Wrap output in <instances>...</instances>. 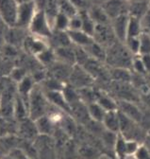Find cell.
I'll return each instance as SVG.
<instances>
[{
  "mask_svg": "<svg viewBox=\"0 0 150 159\" xmlns=\"http://www.w3.org/2000/svg\"><path fill=\"white\" fill-rule=\"evenodd\" d=\"M143 64L145 67V70L147 72L148 75H150V54H144V55H140Z\"/></svg>",
  "mask_w": 150,
  "mask_h": 159,
  "instance_id": "f5cc1de1",
  "label": "cell"
},
{
  "mask_svg": "<svg viewBox=\"0 0 150 159\" xmlns=\"http://www.w3.org/2000/svg\"><path fill=\"white\" fill-rule=\"evenodd\" d=\"M48 44L49 47L54 49L73 45L70 40L68 31H59V30H53L52 35L48 39Z\"/></svg>",
  "mask_w": 150,
  "mask_h": 159,
  "instance_id": "7402d4cb",
  "label": "cell"
},
{
  "mask_svg": "<svg viewBox=\"0 0 150 159\" xmlns=\"http://www.w3.org/2000/svg\"><path fill=\"white\" fill-rule=\"evenodd\" d=\"M81 20H82V30L85 31L86 33L90 34L91 36H92L93 32H95L96 24L95 23V21L92 19V17L90 16L88 10H83V11H79Z\"/></svg>",
  "mask_w": 150,
  "mask_h": 159,
  "instance_id": "836d02e7",
  "label": "cell"
},
{
  "mask_svg": "<svg viewBox=\"0 0 150 159\" xmlns=\"http://www.w3.org/2000/svg\"><path fill=\"white\" fill-rule=\"evenodd\" d=\"M129 20V13H122L115 18L110 20V26L112 30L114 32V35L119 42L124 43L126 42L127 37V26Z\"/></svg>",
  "mask_w": 150,
  "mask_h": 159,
  "instance_id": "7c38bea8",
  "label": "cell"
},
{
  "mask_svg": "<svg viewBox=\"0 0 150 159\" xmlns=\"http://www.w3.org/2000/svg\"><path fill=\"white\" fill-rule=\"evenodd\" d=\"M35 123L37 130L39 132V134L43 135H53L56 128H57L56 124L51 120L47 115H45L35 119Z\"/></svg>",
  "mask_w": 150,
  "mask_h": 159,
  "instance_id": "484cf974",
  "label": "cell"
},
{
  "mask_svg": "<svg viewBox=\"0 0 150 159\" xmlns=\"http://www.w3.org/2000/svg\"><path fill=\"white\" fill-rule=\"evenodd\" d=\"M103 156L102 152L88 143L79 144V152H78V159H100Z\"/></svg>",
  "mask_w": 150,
  "mask_h": 159,
  "instance_id": "83f0119b",
  "label": "cell"
},
{
  "mask_svg": "<svg viewBox=\"0 0 150 159\" xmlns=\"http://www.w3.org/2000/svg\"><path fill=\"white\" fill-rule=\"evenodd\" d=\"M69 22L70 17L65 15L62 12H59L56 16L54 23H53V30L59 31H68L69 30Z\"/></svg>",
  "mask_w": 150,
  "mask_h": 159,
  "instance_id": "f35d334b",
  "label": "cell"
},
{
  "mask_svg": "<svg viewBox=\"0 0 150 159\" xmlns=\"http://www.w3.org/2000/svg\"><path fill=\"white\" fill-rule=\"evenodd\" d=\"M118 112L120 116V134L127 140H136L141 144H144L148 133L140 125V123L134 121L120 111Z\"/></svg>",
  "mask_w": 150,
  "mask_h": 159,
  "instance_id": "3957f363",
  "label": "cell"
},
{
  "mask_svg": "<svg viewBox=\"0 0 150 159\" xmlns=\"http://www.w3.org/2000/svg\"><path fill=\"white\" fill-rule=\"evenodd\" d=\"M140 104L143 107L150 109V91L145 94H142L140 96Z\"/></svg>",
  "mask_w": 150,
  "mask_h": 159,
  "instance_id": "816d5d0a",
  "label": "cell"
},
{
  "mask_svg": "<svg viewBox=\"0 0 150 159\" xmlns=\"http://www.w3.org/2000/svg\"><path fill=\"white\" fill-rule=\"evenodd\" d=\"M101 6L103 7L110 20L122 13L128 12V10L126 9L125 4L122 0H106Z\"/></svg>",
  "mask_w": 150,
  "mask_h": 159,
  "instance_id": "ac0fdd59",
  "label": "cell"
},
{
  "mask_svg": "<svg viewBox=\"0 0 150 159\" xmlns=\"http://www.w3.org/2000/svg\"><path fill=\"white\" fill-rule=\"evenodd\" d=\"M74 66H70L67 64H64L60 61H56L52 66L46 68L48 76H51L55 79L59 80V81L67 84L69 77L71 75L72 69Z\"/></svg>",
  "mask_w": 150,
  "mask_h": 159,
  "instance_id": "5bb4252c",
  "label": "cell"
},
{
  "mask_svg": "<svg viewBox=\"0 0 150 159\" xmlns=\"http://www.w3.org/2000/svg\"><path fill=\"white\" fill-rule=\"evenodd\" d=\"M62 94H63L64 98H66V101L69 103V105L80 101L79 90L76 87H74L73 85L69 84H64V87L62 89Z\"/></svg>",
  "mask_w": 150,
  "mask_h": 159,
  "instance_id": "8d00e7d4",
  "label": "cell"
},
{
  "mask_svg": "<svg viewBox=\"0 0 150 159\" xmlns=\"http://www.w3.org/2000/svg\"><path fill=\"white\" fill-rule=\"evenodd\" d=\"M79 90V94L80 97V99L85 104H90L92 102H96V88L93 86L89 87H83Z\"/></svg>",
  "mask_w": 150,
  "mask_h": 159,
  "instance_id": "74e56055",
  "label": "cell"
},
{
  "mask_svg": "<svg viewBox=\"0 0 150 159\" xmlns=\"http://www.w3.org/2000/svg\"><path fill=\"white\" fill-rule=\"evenodd\" d=\"M133 157L135 159H150V152L144 144H142V146Z\"/></svg>",
  "mask_w": 150,
  "mask_h": 159,
  "instance_id": "681fc988",
  "label": "cell"
},
{
  "mask_svg": "<svg viewBox=\"0 0 150 159\" xmlns=\"http://www.w3.org/2000/svg\"><path fill=\"white\" fill-rule=\"evenodd\" d=\"M73 3V5L78 9V11H83V10H88L91 6L89 4L88 0H70Z\"/></svg>",
  "mask_w": 150,
  "mask_h": 159,
  "instance_id": "f907efd6",
  "label": "cell"
},
{
  "mask_svg": "<svg viewBox=\"0 0 150 159\" xmlns=\"http://www.w3.org/2000/svg\"><path fill=\"white\" fill-rule=\"evenodd\" d=\"M35 85H36V83L34 82V80L32 79L30 74H28L20 83L17 84V94L21 97V98L25 102L28 107L30 93L33 90Z\"/></svg>",
  "mask_w": 150,
  "mask_h": 159,
  "instance_id": "ffe728a7",
  "label": "cell"
},
{
  "mask_svg": "<svg viewBox=\"0 0 150 159\" xmlns=\"http://www.w3.org/2000/svg\"><path fill=\"white\" fill-rule=\"evenodd\" d=\"M134 55L124 43L116 41L107 48L106 65L109 67H122L131 70Z\"/></svg>",
  "mask_w": 150,
  "mask_h": 159,
  "instance_id": "6da1fadb",
  "label": "cell"
},
{
  "mask_svg": "<svg viewBox=\"0 0 150 159\" xmlns=\"http://www.w3.org/2000/svg\"><path fill=\"white\" fill-rule=\"evenodd\" d=\"M71 42L74 46L86 48L93 42V38L82 30H68Z\"/></svg>",
  "mask_w": 150,
  "mask_h": 159,
  "instance_id": "603a6c76",
  "label": "cell"
},
{
  "mask_svg": "<svg viewBox=\"0 0 150 159\" xmlns=\"http://www.w3.org/2000/svg\"><path fill=\"white\" fill-rule=\"evenodd\" d=\"M8 154H10L14 159H31L23 150H21L20 148H18V147L11 149L9 152Z\"/></svg>",
  "mask_w": 150,
  "mask_h": 159,
  "instance_id": "c3c4849f",
  "label": "cell"
},
{
  "mask_svg": "<svg viewBox=\"0 0 150 159\" xmlns=\"http://www.w3.org/2000/svg\"><path fill=\"white\" fill-rule=\"evenodd\" d=\"M88 12L96 25L110 24V19L101 5L91 4L90 8L88 9Z\"/></svg>",
  "mask_w": 150,
  "mask_h": 159,
  "instance_id": "4316f807",
  "label": "cell"
},
{
  "mask_svg": "<svg viewBox=\"0 0 150 159\" xmlns=\"http://www.w3.org/2000/svg\"><path fill=\"white\" fill-rule=\"evenodd\" d=\"M64 83L59 81V80L55 79L51 76H48L45 78V81H43L40 84V86L43 88L45 92H49V91H62L64 87Z\"/></svg>",
  "mask_w": 150,
  "mask_h": 159,
  "instance_id": "d6a6232c",
  "label": "cell"
},
{
  "mask_svg": "<svg viewBox=\"0 0 150 159\" xmlns=\"http://www.w3.org/2000/svg\"><path fill=\"white\" fill-rule=\"evenodd\" d=\"M67 84L73 85L77 89H80L83 87L93 86L96 84V81L83 66L75 65Z\"/></svg>",
  "mask_w": 150,
  "mask_h": 159,
  "instance_id": "8992f818",
  "label": "cell"
},
{
  "mask_svg": "<svg viewBox=\"0 0 150 159\" xmlns=\"http://www.w3.org/2000/svg\"><path fill=\"white\" fill-rule=\"evenodd\" d=\"M87 107H88L89 115L92 119H93V120H96V121H99V122L103 121L107 111L99 103L95 102L88 104Z\"/></svg>",
  "mask_w": 150,
  "mask_h": 159,
  "instance_id": "e575fe53",
  "label": "cell"
},
{
  "mask_svg": "<svg viewBox=\"0 0 150 159\" xmlns=\"http://www.w3.org/2000/svg\"><path fill=\"white\" fill-rule=\"evenodd\" d=\"M2 159H14V158H13V157H11L10 154H7V155H5Z\"/></svg>",
  "mask_w": 150,
  "mask_h": 159,
  "instance_id": "11a10c76",
  "label": "cell"
},
{
  "mask_svg": "<svg viewBox=\"0 0 150 159\" xmlns=\"http://www.w3.org/2000/svg\"><path fill=\"white\" fill-rule=\"evenodd\" d=\"M114 154L116 159H126V139L120 133L117 135V139L114 146Z\"/></svg>",
  "mask_w": 150,
  "mask_h": 159,
  "instance_id": "d590c367",
  "label": "cell"
},
{
  "mask_svg": "<svg viewBox=\"0 0 150 159\" xmlns=\"http://www.w3.org/2000/svg\"><path fill=\"white\" fill-rule=\"evenodd\" d=\"M38 6L35 3L34 0L27 3H23L18 6V12H17V20L16 26L18 28L25 29L28 30V27L32 21V19L38 11Z\"/></svg>",
  "mask_w": 150,
  "mask_h": 159,
  "instance_id": "ba28073f",
  "label": "cell"
},
{
  "mask_svg": "<svg viewBox=\"0 0 150 159\" xmlns=\"http://www.w3.org/2000/svg\"><path fill=\"white\" fill-rule=\"evenodd\" d=\"M142 144L136 140H127L126 139V153L127 156H134Z\"/></svg>",
  "mask_w": 150,
  "mask_h": 159,
  "instance_id": "bcb514c9",
  "label": "cell"
},
{
  "mask_svg": "<svg viewBox=\"0 0 150 159\" xmlns=\"http://www.w3.org/2000/svg\"><path fill=\"white\" fill-rule=\"evenodd\" d=\"M118 111L128 116L129 118L133 119L134 121L140 123L143 117V108L140 103L129 102V101H117Z\"/></svg>",
  "mask_w": 150,
  "mask_h": 159,
  "instance_id": "4fadbf2b",
  "label": "cell"
},
{
  "mask_svg": "<svg viewBox=\"0 0 150 159\" xmlns=\"http://www.w3.org/2000/svg\"><path fill=\"white\" fill-rule=\"evenodd\" d=\"M15 1L20 5V4H23V3H27V2L32 1V0H15Z\"/></svg>",
  "mask_w": 150,
  "mask_h": 159,
  "instance_id": "db71d44e",
  "label": "cell"
},
{
  "mask_svg": "<svg viewBox=\"0 0 150 159\" xmlns=\"http://www.w3.org/2000/svg\"><path fill=\"white\" fill-rule=\"evenodd\" d=\"M58 127H60L62 130H63L70 137H73L78 130L79 123L71 115L65 114Z\"/></svg>",
  "mask_w": 150,
  "mask_h": 159,
  "instance_id": "f546056e",
  "label": "cell"
},
{
  "mask_svg": "<svg viewBox=\"0 0 150 159\" xmlns=\"http://www.w3.org/2000/svg\"><path fill=\"white\" fill-rule=\"evenodd\" d=\"M38 62L45 67L47 68L50 66H52L56 61H57V58H56V54H55V50L52 48H47L45 50H44L43 52H41L40 54H38L36 56Z\"/></svg>",
  "mask_w": 150,
  "mask_h": 159,
  "instance_id": "1f68e13d",
  "label": "cell"
},
{
  "mask_svg": "<svg viewBox=\"0 0 150 159\" xmlns=\"http://www.w3.org/2000/svg\"><path fill=\"white\" fill-rule=\"evenodd\" d=\"M59 1V9L60 12L64 13L68 17H73L79 13L78 9L73 5L70 0H58Z\"/></svg>",
  "mask_w": 150,
  "mask_h": 159,
  "instance_id": "60d3db41",
  "label": "cell"
},
{
  "mask_svg": "<svg viewBox=\"0 0 150 159\" xmlns=\"http://www.w3.org/2000/svg\"><path fill=\"white\" fill-rule=\"evenodd\" d=\"M29 72L23 66H17L14 68H11L10 73H9V78L11 80L12 82L18 84L20 83L24 78H26Z\"/></svg>",
  "mask_w": 150,
  "mask_h": 159,
  "instance_id": "b9f144b4",
  "label": "cell"
},
{
  "mask_svg": "<svg viewBox=\"0 0 150 159\" xmlns=\"http://www.w3.org/2000/svg\"><path fill=\"white\" fill-rule=\"evenodd\" d=\"M82 30V20L79 13H78L77 15L70 18L68 30Z\"/></svg>",
  "mask_w": 150,
  "mask_h": 159,
  "instance_id": "7dc6e473",
  "label": "cell"
},
{
  "mask_svg": "<svg viewBox=\"0 0 150 159\" xmlns=\"http://www.w3.org/2000/svg\"><path fill=\"white\" fill-rule=\"evenodd\" d=\"M79 144L74 138H70L64 149L63 159H78Z\"/></svg>",
  "mask_w": 150,
  "mask_h": 159,
  "instance_id": "ab89813d",
  "label": "cell"
},
{
  "mask_svg": "<svg viewBox=\"0 0 150 159\" xmlns=\"http://www.w3.org/2000/svg\"><path fill=\"white\" fill-rule=\"evenodd\" d=\"M18 4L15 0H0V19L7 28L16 26Z\"/></svg>",
  "mask_w": 150,
  "mask_h": 159,
  "instance_id": "52a82bcc",
  "label": "cell"
},
{
  "mask_svg": "<svg viewBox=\"0 0 150 159\" xmlns=\"http://www.w3.org/2000/svg\"><path fill=\"white\" fill-rule=\"evenodd\" d=\"M1 91H2V86H1V84H0V94H1Z\"/></svg>",
  "mask_w": 150,
  "mask_h": 159,
  "instance_id": "9f6ffc18",
  "label": "cell"
},
{
  "mask_svg": "<svg viewBox=\"0 0 150 159\" xmlns=\"http://www.w3.org/2000/svg\"><path fill=\"white\" fill-rule=\"evenodd\" d=\"M125 45L134 56H137L140 54V36L126 38Z\"/></svg>",
  "mask_w": 150,
  "mask_h": 159,
  "instance_id": "7bdbcfd3",
  "label": "cell"
},
{
  "mask_svg": "<svg viewBox=\"0 0 150 159\" xmlns=\"http://www.w3.org/2000/svg\"><path fill=\"white\" fill-rule=\"evenodd\" d=\"M45 96L48 99V102L52 105L58 107L59 109L71 115L70 105L67 102L66 98H64L62 91H49V92H45Z\"/></svg>",
  "mask_w": 150,
  "mask_h": 159,
  "instance_id": "d6986e66",
  "label": "cell"
},
{
  "mask_svg": "<svg viewBox=\"0 0 150 159\" xmlns=\"http://www.w3.org/2000/svg\"><path fill=\"white\" fill-rule=\"evenodd\" d=\"M33 143L39 159H58L55 141L52 135L39 134Z\"/></svg>",
  "mask_w": 150,
  "mask_h": 159,
  "instance_id": "5b68a950",
  "label": "cell"
},
{
  "mask_svg": "<svg viewBox=\"0 0 150 159\" xmlns=\"http://www.w3.org/2000/svg\"><path fill=\"white\" fill-rule=\"evenodd\" d=\"M17 136L25 140L34 142L35 139L39 136V132L37 130L35 120L29 116L18 121Z\"/></svg>",
  "mask_w": 150,
  "mask_h": 159,
  "instance_id": "8fae6325",
  "label": "cell"
},
{
  "mask_svg": "<svg viewBox=\"0 0 150 159\" xmlns=\"http://www.w3.org/2000/svg\"><path fill=\"white\" fill-rule=\"evenodd\" d=\"M131 71L135 72V73H138V74L148 75L146 70H145V67H144V66L143 64V61H142L140 55L134 56L133 62H132V66H131Z\"/></svg>",
  "mask_w": 150,
  "mask_h": 159,
  "instance_id": "f6af8a7d",
  "label": "cell"
},
{
  "mask_svg": "<svg viewBox=\"0 0 150 159\" xmlns=\"http://www.w3.org/2000/svg\"><path fill=\"white\" fill-rule=\"evenodd\" d=\"M143 30V23L142 20L139 17L133 16L129 14V20H128V26H127V37H139Z\"/></svg>",
  "mask_w": 150,
  "mask_h": 159,
  "instance_id": "4dcf8cb0",
  "label": "cell"
},
{
  "mask_svg": "<svg viewBox=\"0 0 150 159\" xmlns=\"http://www.w3.org/2000/svg\"><path fill=\"white\" fill-rule=\"evenodd\" d=\"M84 48L91 58L96 59V60H97V61H100L102 63H106L107 48L105 47H103L100 44L93 41L92 44H90L89 46H87Z\"/></svg>",
  "mask_w": 150,
  "mask_h": 159,
  "instance_id": "f1b7e54d",
  "label": "cell"
},
{
  "mask_svg": "<svg viewBox=\"0 0 150 159\" xmlns=\"http://www.w3.org/2000/svg\"><path fill=\"white\" fill-rule=\"evenodd\" d=\"M93 41L100 44L108 48L118 40L116 39L114 32L112 30L110 24H99L96 25L95 32L92 34Z\"/></svg>",
  "mask_w": 150,
  "mask_h": 159,
  "instance_id": "9c48e42d",
  "label": "cell"
},
{
  "mask_svg": "<svg viewBox=\"0 0 150 159\" xmlns=\"http://www.w3.org/2000/svg\"><path fill=\"white\" fill-rule=\"evenodd\" d=\"M150 54V34L144 31L140 35V54Z\"/></svg>",
  "mask_w": 150,
  "mask_h": 159,
  "instance_id": "ee69618b",
  "label": "cell"
},
{
  "mask_svg": "<svg viewBox=\"0 0 150 159\" xmlns=\"http://www.w3.org/2000/svg\"><path fill=\"white\" fill-rule=\"evenodd\" d=\"M109 73L112 82L121 84H130L131 81V70L122 67H109Z\"/></svg>",
  "mask_w": 150,
  "mask_h": 159,
  "instance_id": "d4e9b609",
  "label": "cell"
},
{
  "mask_svg": "<svg viewBox=\"0 0 150 159\" xmlns=\"http://www.w3.org/2000/svg\"><path fill=\"white\" fill-rule=\"evenodd\" d=\"M54 50H55L56 58H57L58 61L70 66L76 65V51H75L74 45L58 48H55Z\"/></svg>",
  "mask_w": 150,
  "mask_h": 159,
  "instance_id": "44dd1931",
  "label": "cell"
},
{
  "mask_svg": "<svg viewBox=\"0 0 150 159\" xmlns=\"http://www.w3.org/2000/svg\"><path fill=\"white\" fill-rule=\"evenodd\" d=\"M70 108H71V116L76 119L79 124L84 126L89 120H91V116L89 115L87 104H85L81 99L71 104Z\"/></svg>",
  "mask_w": 150,
  "mask_h": 159,
  "instance_id": "2e32d148",
  "label": "cell"
},
{
  "mask_svg": "<svg viewBox=\"0 0 150 159\" xmlns=\"http://www.w3.org/2000/svg\"><path fill=\"white\" fill-rule=\"evenodd\" d=\"M28 32L32 35L48 40L53 30L43 9H38L28 27Z\"/></svg>",
  "mask_w": 150,
  "mask_h": 159,
  "instance_id": "277c9868",
  "label": "cell"
},
{
  "mask_svg": "<svg viewBox=\"0 0 150 159\" xmlns=\"http://www.w3.org/2000/svg\"><path fill=\"white\" fill-rule=\"evenodd\" d=\"M104 127L115 134L120 133V116L118 110L108 111L102 121Z\"/></svg>",
  "mask_w": 150,
  "mask_h": 159,
  "instance_id": "cb8c5ba5",
  "label": "cell"
},
{
  "mask_svg": "<svg viewBox=\"0 0 150 159\" xmlns=\"http://www.w3.org/2000/svg\"><path fill=\"white\" fill-rule=\"evenodd\" d=\"M49 106H50V102H48L45 91L40 86V84H36L29 96V102H28L29 117L35 120V119L46 115Z\"/></svg>",
  "mask_w": 150,
  "mask_h": 159,
  "instance_id": "7a4b0ae2",
  "label": "cell"
},
{
  "mask_svg": "<svg viewBox=\"0 0 150 159\" xmlns=\"http://www.w3.org/2000/svg\"><path fill=\"white\" fill-rule=\"evenodd\" d=\"M8 31L4 33L5 35V41L7 42L8 45L13 46L15 48H22L25 42V39L28 34L26 33L25 29H21L18 27H12V28H8Z\"/></svg>",
  "mask_w": 150,
  "mask_h": 159,
  "instance_id": "9a60e30c",
  "label": "cell"
},
{
  "mask_svg": "<svg viewBox=\"0 0 150 159\" xmlns=\"http://www.w3.org/2000/svg\"><path fill=\"white\" fill-rule=\"evenodd\" d=\"M96 88V102L99 103L107 112L108 111H114V110H118V105H117V101L109 95L107 91L104 89L95 85Z\"/></svg>",
  "mask_w": 150,
  "mask_h": 159,
  "instance_id": "e0dca14e",
  "label": "cell"
},
{
  "mask_svg": "<svg viewBox=\"0 0 150 159\" xmlns=\"http://www.w3.org/2000/svg\"><path fill=\"white\" fill-rule=\"evenodd\" d=\"M47 48H49L48 40L32 35L30 33L25 39V42L23 45V49L25 53L34 57L45 50Z\"/></svg>",
  "mask_w": 150,
  "mask_h": 159,
  "instance_id": "30bf717a",
  "label": "cell"
},
{
  "mask_svg": "<svg viewBox=\"0 0 150 159\" xmlns=\"http://www.w3.org/2000/svg\"><path fill=\"white\" fill-rule=\"evenodd\" d=\"M148 134H149V135H150V132H149V133H148Z\"/></svg>",
  "mask_w": 150,
  "mask_h": 159,
  "instance_id": "6f0895ef",
  "label": "cell"
}]
</instances>
